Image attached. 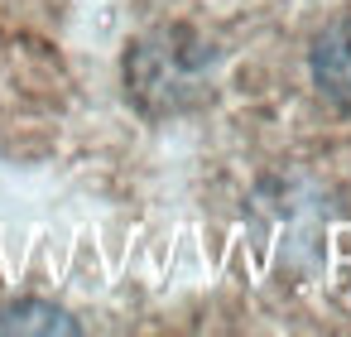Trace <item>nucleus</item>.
I'll use <instances>...</instances> for the list:
<instances>
[{
    "label": "nucleus",
    "instance_id": "f257e3e1",
    "mask_svg": "<svg viewBox=\"0 0 351 337\" xmlns=\"http://www.w3.org/2000/svg\"><path fill=\"white\" fill-rule=\"evenodd\" d=\"M308 68H313L317 92H322L332 106L351 111V15H341L337 25H327V30L313 39Z\"/></svg>",
    "mask_w": 351,
    "mask_h": 337
},
{
    "label": "nucleus",
    "instance_id": "f03ea898",
    "mask_svg": "<svg viewBox=\"0 0 351 337\" xmlns=\"http://www.w3.org/2000/svg\"><path fill=\"white\" fill-rule=\"evenodd\" d=\"M0 332H77V323L44 299H20L0 313Z\"/></svg>",
    "mask_w": 351,
    "mask_h": 337
}]
</instances>
